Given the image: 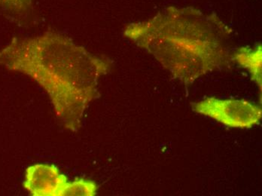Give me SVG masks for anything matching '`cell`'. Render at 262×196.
Instances as JSON below:
<instances>
[{
    "label": "cell",
    "instance_id": "1",
    "mask_svg": "<svg viewBox=\"0 0 262 196\" xmlns=\"http://www.w3.org/2000/svg\"><path fill=\"white\" fill-rule=\"evenodd\" d=\"M0 65L26 75L49 94L67 128L77 130L86 108L98 94L99 80L112 61L55 32L12 39L0 49Z\"/></svg>",
    "mask_w": 262,
    "mask_h": 196
},
{
    "label": "cell",
    "instance_id": "2",
    "mask_svg": "<svg viewBox=\"0 0 262 196\" xmlns=\"http://www.w3.org/2000/svg\"><path fill=\"white\" fill-rule=\"evenodd\" d=\"M231 33L215 13L172 6L124 29L127 39L151 54L174 79L187 86L228 64Z\"/></svg>",
    "mask_w": 262,
    "mask_h": 196
},
{
    "label": "cell",
    "instance_id": "3",
    "mask_svg": "<svg viewBox=\"0 0 262 196\" xmlns=\"http://www.w3.org/2000/svg\"><path fill=\"white\" fill-rule=\"evenodd\" d=\"M191 107L198 114L234 128H250L259 123L262 117L261 108L245 100L207 98L191 103Z\"/></svg>",
    "mask_w": 262,
    "mask_h": 196
},
{
    "label": "cell",
    "instance_id": "4",
    "mask_svg": "<svg viewBox=\"0 0 262 196\" xmlns=\"http://www.w3.org/2000/svg\"><path fill=\"white\" fill-rule=\"evenodd\" d=\"M67 182L55 165L36 164L27 168L23 185L33 196H61Z\"/></svg>",
    "mask_w": 262,
    "mask_h": 196
},
{
    "label": "cell",
    "instance_id": "5",
    "mask_svg": "<svg viewBox=\"0 0 262 196\" xmlns=\"http://www.w3.org/2000/svg\"><path fill=\"white\" fill-rule=\"evenodd\" d=\"M231 61L235 62L241 68L247 70L251 79L261 91V46L255 48L242 47L231 55Z\"/></svg>",
    "mask_w": 262,
    "mask_h": 196
},
{
    "label": "cell",
    "instance_id": "6",
    "mask_svg": "<svg viewBox=\"0 0 262 196\" xmlns=\"http://www.w3.org/2000/svg\"><path fill=\"white\" fill-rule=\"evenodd\" d=\"M98 186L89 179H76L67 182L61 196H94L97 195Z\"/></svg>",
    "mask_w": 262,
    "mask_h": 196
},
{
    "label": "cell",
    "instance_id": "7",
    "mask_svg": "<svg viewBox=\"0 0 262 196\" xmlns=\"http://www.w3.org/2000/svg\"><path fill=\"white\" fill-rule=\"evenodd\" d=\"M33 0H0V10L19 18H25L32 12Z\"/></svg>",
    "mask_w": 262,
    "mask_h": 196
}]
</instances>
